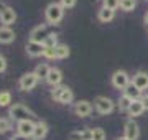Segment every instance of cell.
<instances>
[{"label": "cell", "mask_w": 148, "mask_h": 140, "mask_svg": "<svg viewBox=\"0 0 148 140\" xmlns=\"http://www.w3.org/2000/svg\"><path fill=\"white\" fill-rule=\"evenodd\" d=\"M123 132H125V135H123V137H127L128 140H137L138 135H140V129H138L137 122H133V120H128L127 124H125Z\"/></svg>", "instance_id": "30bf717a"}, {"label": "cell", "mask_w": 148, "mask_h": 140, "mask_svg": "<svg viewBox=\"0 0 148 140\" xmlns=\"http://www.w3.org/2000/svg\"><path fill=\"white\" fill-rule=\"evenodd\" d=\"M73 99H74L73 91H71L69 87H66V89L63 91V94L59 96V99H58V101H59L61 104H71V102H73Z\"/></svg>", "instance_id": "44dd1931"}, {"label": "cell", "mask_w": 148, "mask_h": 140, "mask_svg": "<svg viewBox=\"0 0 148 140\" xmlns=\"http://www.w3.org/2000/svg\"><path fill=\"white\" fill-rule=\"evenodd\" d=\"M61 5H63V8H71L76 5V0H61Z\"/></svg>", "instance_id": "1f68e13d"}, {"label": "cell", "mask_w": 148, "mask_h": 140, "mask_svg": "<svg viewBox=\"0 0 148 140\" xmlns=\"http://www.w3.org/2000/svg\"><path fill=\"white\" fill-rule=\"evenodd\" d=\"M43 56H46V58H49V59L56 58V46H54V48H46V49H45V54H43Z\"/></svg>", "instance_id": "4dcf8cb0"}, {"label": "cell", "mask_w": 148, "mask_h": 140, "mask_svg": "<svg viewBox=\"0 0 148 140\" xmlns=\"http://www.w3.org/2000/svg\"><path fill=\"white\" fill-rule=\"evenodd\" d=\"M45 45L43 43H35V41H28L27 45V53L28 56H32V58H36V56H41L45 54Z\"/></svg>", "instance_id": "7c38bea8"}, {"label": "cell", "mask_w": 148, "mask_h": 140, "mask_svg": "<svg viewBox=\"0 0 148 140\" xmlns=\"http://www.w3.org/2000/svg\"><path fill=\"white\" fill-rule=\"evenodd\" d=\"M38 76L35 73H27V74H23L20 78V87L23 91H32L33 87L38 84Z\"/></svg>", "instance_id": "5b68a950"}, {"label": "cell", "mask_w": 148, "mask_h": 140, "mask_svg": "<svg viewBox=\"0 0 148 140\" xmlns=\"http://www.w3.org/2000/svg\"><path fill=\"white\" fill-rule=\"evenodd\" d=\"M142 102H143V106H145V110H148V92L142 97Z\"/></svg>", "instance_id": "836d02e7"}, {"label": "cell", "mask_w": 148, "mask_h": 140, "mask_svg": "<svg viewBox=\"0 0 148 140\" xmlns=\"http://www.w3.org/2000/svg\"><path fill=\"white\" fill-rule=\"evenodd\" d=\"M69 140H92V130H74L68 135Z\"/></svg>", "instance_id": "9a60e30c"}, {"label": "cell", "mask_w": 148, "mask_h": 140, "mask_svg": "<svg viewBox=\"0 0 148 140\" xmlns=\"http://www.w3.org/2000/svg\"><path fill=\"white\" fill-rule=\"evenodd\" d=\"M15 20H16L15 10H13L12 7H2V10H0V22L3 23L5 27H8V25H12Z\"/></svg>", "instance_id": "52a82bcc"}, {"label": "cell", "mask_w": 148, "mask_h": 140, "mask_svg": "<svg viewBox=\"0 0 148 140\" xmlns=\"http://www.w3.org/2000/svg\"><path fill=\"white\" fill-rule=\"evenodd\" d=\"M145 112V106H143L142 99H138V101H133L130 109H128V114L132 115V117H137V115H142Z\"/></svg>", "instance_id": "d6986e66"}, {"label": "cell", "mask_w": 148, "mask_h": 140, "mask_svg": "<svg viewBox=\"0 0 148 140\" xmlns=\"http://www.w3.org/2000/svg\"><path fill=\"white\" fill-rule=\"evenodd\" d=\"M114 16H115V10H112V8L102 7L101 10H99V20L102 23H109L110 20H114Z\"/></svg>", "instance_id": "ac0fdd59"}, {"label": "cell", "mask_w": 148, "mask_h": 140, "mask_svg": "<svg viewBox=\"0 0 148 140\" xmlns=\"http://www.w3.org/2000/svg\"><path fill=\"white\" fill-rule=\"evenodd\" d=\"M104 7L115 10L117 7H120V0H104Z\"/></svg>", "instance_id": "f546056e"}, {"label": "cell", "mask_w": 148, "mask_h": 140, "mask_svg": "<svg viewBox=\"0 0 148 140\" xmlns=\"http://www.w3.org/2000/svg\"><path fill=\"white\" fill-rule=\"evenodd\" d=\"M92 112V106L89 101H79V102L74 104V114L79 115V117H87Z\"/></svg>", "instance_id": "9c48e42d"}, {"label": "cell", "mask_w": 148, "mask_h": 140, "mask_svg": "<svg viewBox=\"0 0 148 140\" xmlns=\"http://www.w3.org/2000/svg\"><path fill=\"white\" fill-rule=\"evenodd\" d=\"M112 84H114V87L123 91V89L130 84V78H128V74L125 71H115L114 76H112Z\"/></svg>", "instance_id": "277c9868"}, {"label": "cell", "mask_w": 148, "mask_h": 140, "mask_svg": "<svg viewBox=\"0 0 148 140\" xmlns=\"http://www.w3.org/2000/svg\"><path fill=\"white\" fill-rule=\"evenodd\" d=\"M12 102V96L8 91H3L0 92V107H5V106H8V104Z\"/></svg>", "instance_id": "484cf974"}, {"label": "cell", "mask_w": 148, "mask_h": 140, "mask_svg": "<svg viewBox=\"0 0 148 140\" xmlns=\"http://www.w3.org/2000/svg\"><path fill=\"white\" fill-rule=\"evenodd\" d=\"M64 89H66V86H56V87L53 89V91H51V97L58 101V99H59V96L63 94V91H64Z\"/></svg>", "instance_id": "f1b7e54d"}, {"label": "cell", "mask_w": 148, "mask_h": 140, "mask_svg": "<svg viewBox=\"0 0 148 140\" xmlns=\"http://www.w3.org/2000/svg\"><path fill=\"white\" fill-rule=\"evenodd\" d=\"M48 28L46 25H38V27H35L32 30V33H30V41H35V43H43L45 40L48 38Z\"/></svg>", "instance_id": "8992f818"}, {"label": "cell", "mask_w": 148, "mask_h": 140, "mask_svg": "<svg viewBox=\"0 0 148 140\" xmlns=\"http://www.w3.org/2000/svg\"><path fill=\"white\" fill-rule=\"evenodd\" d=\"M117 140H128L127 137H120V139H117Z\"/></svg>", "instance_id": "8d00e7d4"}, {"label": "cell", "mask_w": 148, "mask_h": 140, "mask_svg": "<svg viewBox=\"0 0 148 140\" xmlns=\"http://www.w3.org/2000/svg\"><path fill=\"white\" fill-rule=\"evenodd\" d=\"M137 7V0H120V8L125 12H132Z\"/></svg>", "instance_id": "cb8c5ba5"}, {"label": "cell", "mask_w": 148, "mask_h": 140, "mask_svg": "<svg viewBox=\"0 0 148 140\" xmlns=\"http://www.w3.org/2000/svg\"><path fill=\"white\" fill-rule=\"evenodd\" d=\"M10 130V120L8 119H0V134H7Z\"/></svg>", "instance_id": "83f0119b"}, {"label": "cell", "mask_w": 148, "mask_h": 140, "mask_svg": "<svg viewBox=\"0 0 148 140\" xmlns=\"http://www.w3.org/2000/svg\"><path fill=\"white\" fill-rule=\"evenodd\" d=\"M15 40V33H13V30L8 27H0V43L3 45H8L12 43Z\"/></svg>", "instance_id": "4fadbf2b"}, {"label": "cell", "mask_w": 148, "mask_h": 140, "mask_svg": "<svg viewBox=\"0 0 148 140\" xmlns=\"http://www.w3.org/2000/svg\"><path fill=\"white\" fill-rule=\"evenodd\" d=\"M123 96H127L128 99H132V101H138L140 96H142V91H140L137 86H133L132 82H130V84L123 89Z\"/></svg>", "instance_id": "e0dca14e"}, {"label": "cell", "mask_w": 148, "mask_h": 140, "mask_svg": "<svg viewBox=\"0 0 148 140\" xmlns=\"http://www.w3.org/2000/svg\"><path fill=\"white\" fill-rule=\"evenodd\" d=\"M5 69H7V59L0 54V73H3Z\"/></svg>", "instance_id": "d6a6232c"}, {"label": "cell", "mask_w": 148, "mask_h": 140, "mask_svg": "<svg viewBox=\"0 0 148 140\" xmlns=\"http://www.w3.org/2000/svg\"><path fill=\"white\" fill-rule=\"evenodd\" d=\"M145 23L148 25V12H147V15H145Z\"/></svg>", "instance_id": "d590c367"}, {"label": "cell", "mask_w": 148, "mask_h": 140, "mask_svg": "<svg viewBox=\"0 0 148 140\" xmlns=\"http://www.w3.org/2000/svg\"><path fill=\"white\" fill-rule=\"evenodd\" d=\"M8 115L16 122H23V120H30L33 117V112L23 104H15V106H10Z\"/></svg>", "instance_id": "6da1fadb"}, {"label": "cell", "mask_w": 148, "mask_h": 140, "mask_svg": "<svg viewBox=\"0 0 148 140\" xmlns=\"http://www.w3.org/2000/svg\"><path fill=\"white\" fill-rule=\"evenodd\" d=\"M49 71H51V68H49L46 63H41V65L36 66V69L33 71V73L38 76V79H46L48 74H49Z\"/></svg>", "instance_id": "ffe728a7"}, {"label": "cell", "mask_w": 148, "mask_h": 140, "mask_svg": "<svg viewBox=\"0 0 148 140\" xmlns=\"http://www.w3.org/2000/svg\"><path fill=\"white\" fill-rule=\"evenodd\" d=\"M132 84H133V86H137L140 91H145V89H148V73H143V71L137 73V74L133 76Z\"/></svg>", "instance_id": "8fae6325"}, {"label": "cell", "mask_w": 148, "mask_h": 140, "mask_svg": "<svg viewBox=\"0 0 148 140\" xmlns=\"http://www.w3.org/2000/svg\"><path fill=\"white\" fill-rule=\"evenodd\" d=\"M46 134H48L46 122H43V120L36 122V125H35V132H33V139H35V140H41V139L46 137Z\"/></svg>", "instance_id": "5bb4252c"}, {"label": "cell", "mask_w": 148, "mask_h": 140, "mask_svg": "<svg viewBox=\"0 0 148 140\" xmlns=\"http://www.w3.org/2000/svg\"><path fill=\"white\" fill-rule=\"evenodd\" d=\"M69 53H71V51H69L68 45H58V46H56V58H58V59L68 58Z\"/></svg>", "instance_id": "7402d4cb"}, {"label": "cell", "mask_w": 148, "mask_h": 140, "mask_svg": "<svg viewBox=\"0 0 148 140\" xmlns=\"http://www.w3.org/2000/svg\"><path fill=\"white\" fill-rule=\"evenodd\" d=\"M43 45H45V48H54V46H58V36L54 33L48 35V38L43 41Z\"/></svg>", "instance_id": "603a6c76"}, {"label": "cell", "mask_w": 148, "mask_h": 140, "mask_svg": "<svg viewBox=\"0 0 148 140\" xmlns=\"http://www.w3.org/2000/svg\"><path fill=\"white\" fill-rule=\"evenodd\" d=\"M92 140H106V132L104 129H92Z\"/></svg>", "instance_id": "4316f807"}, {"label": "cell", "mask_w": 148, "mask_h": 140, "mask_svg": "<svg viewBox=\"0 0 148 140\" xmlns=\"http://www.w3.org/2000/svg\"><path fill=\"white\" fill-rule=\"evenodd\" d=\"M132 102H133L132 99H128L127 96H122L120 101H119V109H120V110H127V112H128V109H130Z\"/></svg>", "instance_id": "d4e9b609"}, {"label": "cell", "mask_w": 148, "mask_h": 140, "mask_svg": "<svg viewBox=\"0 0 148 140\" xmlns=\"http://www.w3.org/2000/svg\"><path fill=\"white\" fill-rule=\"evenodd\" d=\"M61 79H63L61 71H59L58 68H51V71H49V74H48V78H46V81L49 82L53 87H56V86H59Z\"/></svg>", "instance_id": "2e32d148"}, {"label": "cell", "mask_w": 148, "mask_h": 140, "mask_svg": "<svg viewBox=\"0 0 148 140\" xmlns=\"http://www.w3.org/2000/svg\"><path fill=\"white\" fill-rule=\"evenodd\" d=\"M94 107L101 115H107V114H110L114 110V102H112V99H109V97L99 96V97H95Z\"/></svg>", "instance_id": "3957f363"}, {"label": "cell", "mask_w": 148, "mask_h": 140, "mask_svg": "<svg viewBox=\"0 0 148 140\" xmlns=\"http://www.w3.org/2000/svg\"><path fill=\"white\" fill-rule=\"evenodd\" d=\"M35 122H33L32 119L30 120H23V122H18L16 125V130H18V134L23 135V137H33V132H35Z\"/></svg>", "instance_id": "ba28073f"}, {"label": "cell", "mask_w": 148, "mask_h": 140, "mask_svg": "<svg viewBox=\"0 0 148 140\" xmlns=\"http://www.w3.org/2000/svg\"><path fill=\"white\" fill-rule=\"evenodd\" d=\"M10 140H28V137H23V135H20V134H16V135H13Z\"/></svg>", "instance_id": "e575fe53"}, {"label": "cell", "mask_w": 148, "mask_h": 140, "mask_svg": "<svg viewBox=\"0 0 148 140\" xmlns=\"http://www.w3.org/2000/svg\"><path fill=\"white\" fill-rule=\"evenodd\" d=\"M64 15V8L61 3H49L45 10V16H46V22L51 23V25H56V23L61 22V18Z\"/></svg>", "instance_id": "7a4b0ae2"}]
</instances>
